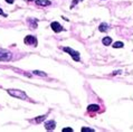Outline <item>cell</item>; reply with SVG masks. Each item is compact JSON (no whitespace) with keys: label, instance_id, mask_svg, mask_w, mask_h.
<instances>
[{"label":"cell","instance_id":"obj_1","mask_svg":"<svg viewBox=\"0 0 133 132\" xmlns=\"http://www.w3.org/2000/svg\"><path fill=\"white\" fill-rule=\"evenodd\" d=\"M8 94L11 95V96L16 97V99H19V100H27V94L25 93L24 91L21 90H14V88H10L8 90Z\"/></svg>","mask_w":133,"mask_h":132},{"label":"cell","instance_id":"obj_2","mask_svg":"<svg viewBox=\"0 0 133 132\" xmlns=\"http://www.w3.org/2000/svg\"><path fill=\"white\" fill-rule=\"evenodd\" d=\"M63 50L66 52V53H68L70 56L73 57V59L75 60V62H79V53L78 52L74 50V49H72V48H69V47H64Z\"/></svg>","mask_w":133,"mask_h":132},{"label":"cell","instance_id":"obj_3","mask_svg":"<svg viewBox=\"0 0 133 132\" xmlns=\"http://www.w3.org/2000/svg\"><path fill=\"white\" fill-rule=\"evenodd\" d=\"M11 53L5 49H0V62H8L11 59Z\"/></svg>","mask_w":133,"mask_h":132},{"label":"cell","instance_id":"obj_4","mask_svg":"<svg viewBox=\"0 0 133 132\" xmlns=\"http://www.w3.org/2000/svg\"><path fill=\"white\" fill-rule=\"evenodd\" d=\"M24 43L27 45H30V46H37V38L35 36H26L24 39Z\"/></svg>","mask_w":133,"mask_h":132},{"label":"cell","instance_id":"obj_5","mask_svg":"<svg viewBox=\"0 0 133 132\" xmlns=\"http://www.w3.org/2000/svg\"><path fill=\"white\" fill-rule=\"evenodd\" d=\"M55 128H56V122H55L54 120H50V121L45 122V129L46 130L50 131V130H54Z\"/></svg>","mask_w":133,"mask_h":132},{"label":"cell","instance_id":"obj_6","mask_svg":"<svg viewBox=\"0 0 133 132\" xmlns=\"http://www.w3.org/2000/svg\"><path fill=\"white\" fill-rule=\"evenodd\" d=\"M50 27H52V29L54 30L55 33H60L62 30H63V27H62L59 24L57 23V21H54V23H52Z\"/></svg>","mask_w":133,"mask_h":132},{"label":"cell","instance_id":"obj_7","mask_svg":"<svg viewBox=\"0 0 133 132\" xmlns=\"http://www.w3.org/2000/svg\"><path fill=\"white\" fill-rule=\"evenodd\" d=\"M109 28H110V26L107 25V24L103 23V24H101V25H100V27H98V30L102 32V33H105V32H107V30H109Z\"/></svg>","mask_w":133,"mask_h":132},{"label":"cell","instance_id":"obj_8","mask_svg":"<svg viewBox=\"0 0 133 132\" xmlns=\"http://www.w3.org/2000/svg\"><path fill=\"white\" fill-rule=\"evenodd\" d=\"M98 109H100V106L96 105V104H91V105L87 106V110L89 112H95V111H98Z\"/></svg>","mask_w":133,"mask_h":132},{"label":"cell","instance_id":"obj_9","mask_svg":"<svg viewBox=\"0 0 133 132\" xmlns=\"http://www.w3.org/2000/svg\"><path fill=\"white\" fill-rule=\"evenodd\" d=\"M36 4L38 6H49L50 5V1L49 0H37Z\"/></svg>","mask_w":133,"mask_h":132},{"label":"cell","instance_id":"obj_10","mask_svg":"<svg viewBox=\"0 0 133 132\" xmlns=\"http://www.w3.org/2000/svg\"><path fill=\"white\" fill-rule=\"evenodd\" d=\"M102 43H103L104 46H109L111 43H112V39H111V37H104L103 40H102Z\"/></svg>","mask_w":133,"mask_h":132},{"label":"cell","instance_id":"obj_11","mask_svg":"<svg viewBox=\"0 0 133 132\" xmlns=\"http://www.w3.org/2000/svg\"><path fill=\"white\" fill-rule=\"evenodd\" d=\"M46 118H47V115H40V116H38V118H36L35 120H34V122H36V123H40V122L45 121Z\"/></svg>","mask_w":133,"mask_h":132},{"label":"cell","instance_id":"obj_12","mask_svg":"<svg viewBox=\"0 0 133 132\" xmlns=\"http://www.w3.org/2000/svg\"><path fill=\"white\" fill-rule=\"evenodd\" d=\"M123 46H124V44H123L122 42H115V43L113 44V47H114V48H122Z\"/></svg>","mask_w":133,"mask_h":132},{"label":"cell","instance_id":"obj_13","mask_svg":"<svg viewBox=\"0 0 133 132\" xmlns=\"http://www.w3.org/2000/svg\"><path fill=\"white\" fill-rule=\"evenodd\" d=\"M34 74L35 75H39V76H43V77H44V76H46V73H44V72H40V70H34Z\"/></svg>","mask_w":133,"mask_h":132},{"label":"cell","instance_id":"obj_14","mask_svg":"<svg viewBox=\"0 0 133 132\" xmlns=\"http://www.w3.org/2000/svg\"><path fill=\"white\" fill-rule=\"evenodd\" d=\"M82 131L83 132H94L93 129H89V128H82Z\"/></svg>","mask_w":133,"mask_h":132},{"label":"cell","instance_id":"obj_15","mask_svg":"<svg viewBox=\"0 0 133 132\" xmlns=\"http://www.w3.org/2000/svg\"><path fill=\"white\" fill-rule=\"evenodd\" d=\"M62 131H63V132H73V129L72 128H65Z\"/></svg>","mask_w":133,"mask_h":132},{"label":"cell","instance_id":"obj_16","mask_svg":"<svg viewBox=\"0 0 133 132\" xmlns=\"http://www.w3.org/2000/svg\"><path fill=\"white\" fill-rule=\"evenodd\" d=\"M78 1H82V0H74V2H73V4H72V6H70V8H73V7H74V6H75V5L77 4V2H78Z\"/></svg>","mask_w":133,"mask_h":132},{"label":"cell","instance_id":"obj_17","mask_svg":"<svg viewBox=\"0 0 133 132\" xmlns=\"http://www.w3.org/2000/svg\"><path fill=\"white\" fill-rule=\"evenodd\" d=\"M0 15H1V16H4V17H7V15H6V14L4 13V11H2V9H1V8H0Z\"/></svg>","mask_w":133,"mask_h":132},{"label":"cell","instance_id":"obj_18","mask_svg":"<svg viewBox=\"0 0 133 132\" xmlns=\"http://www.w3.org/2000/svg\"><path fill=\"white\" fill-rule=\"evenodd\" d=\"M6 2H8V4H14V0H6Z\"/></svg>","mask_w":133,"mask_h":132},{"label":"cell","instance_id":"obj_19","mask_svg":"<svg viewBox=\"0 0 133 132\" xmlns=\"http://www.w3.org/2000/svg\"><path fill=\"white\" fill-rule=\"evenodd\" d=\"M120 73H121V70H117V72H114V73H113V75H116V74H120Z\"/></svg>","mask_w":133,"mask_h":132},{"label":"cell","instance_id":"obj_20","mask_svg":"<svg viewBox=\"0 0 133 132\" xmlns=\"http://www.w3.org/2000/svg\"><path fill=\"white\" fill-rule=\"evenodd\" d=\"M27 1H33V0H27Z\"/></svg>","mask_w":133,"mask_h":132}]
</instances>
